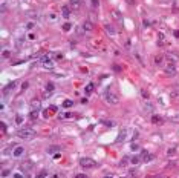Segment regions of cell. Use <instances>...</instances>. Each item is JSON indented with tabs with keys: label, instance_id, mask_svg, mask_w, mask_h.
Instances as JSON below:
<instances>
[{
	"label": "cell",
	"instance_id": "cell-1",
	"mask_svg": "<svg viewBox=\"0 0 179 178\" xmlns=\"http://www.w3.org/2000/svg\"><path fill=\"white\" fill-rule=\"evenodd\" d=\"M17 137H19V138H23V140H32V138L35 137V131L31 129V128L19 129V131H17Z\"/></svg>",
	"mask_w": 179,
	"mask_h": 178
},
{
	"label": "cell",
	"instance_id": "cell-2",
	"mask_svg": "<svg viewBox=\"0 0 179 178\" xmlns=\"http://www.w3.org/2000/svg\"><path fill=\"white\" fill-rule=\"evenodd\" d=\"M104 97H106V101H107V103H110V104H118V101H119L118 95H116L115 92H112L110 89L106 92V95H104Z\"/></svg>",
	"mask_w": 179,
	"mask_h": 178
},
{
	"label": "cell",
	"instance_id": "cell-3",
	"mask_svg": "<svg viewBox=\"0 0 179 178\" xmlns=\"http://www.w3.org/2000/svg\"><path fill=\"white\" fill-rule=\"evenodd\" d=\"M164 72H165L167 75H170V77H173V75H176V72H178V69H176V65L173 63V61H170V63H165V68H164Z\"/></svg>",
	"mask_w": 179,
	"mask_h": 178
},
{
	"label": "cell",
	"instance_id": "cell-4",
	"mask_svg": "<svg viewBox=\"0 0 179 178\" xmlns=\"http://www.w3.org/2000/svg\"><path fill=\"white\" fill-rule=\"evenodd\" d=\"M80 164H81L84 169H92V167H95L96 166V163L93 161V160L92 158H81V160H80Z\"/></svg>",
	"mask_w": 179,
	"mask_h": 178
},
{
	"label": "cell",
	"instance_id": "cell-5",
	"mask_svg": "<svg viewBox=\"0 0 179 178\" xmlns=\"http://www.w3.org/2000/svg\"><path fill=\"white\" fill-rule=\"evenodd\" d=\"M23 155H25V147H22V146H15L14 150H12V157H14V158H22Z\"/></svg>",
	"mask_w": 179,
	"mask_h": 178
},
{
	"label": "cell",
	"instance_id": "cell-6",
	"mask_svg": "<svg viewBox=\"0 0 179 178\" xmlns=\"http://www.w3.org/2000/svg\"><path fill=\"white\" fill-rule=\"evenodd\" d=\"M54 66H55V65H54V61H52L51 58H48V57H44V58H43V68H46V69H52Z\"/></svg>",
	"mask_w": 179,
	"mask_h": 178
},
{
	"label": "cell",
	"instance_id": "cell-7",
	"mask_svg": "<svg viewBox=\"0 0 179 178\" xmlns=\"http://www.w3.org/2000/svg\"><path fill=\"white\" fill-rule=\"evenodd\" d=\"M92 29H93V23H92V22H89V20H86V22L83 23V31L90 32Z\"/></svg>",
	"mask_w": 179,
	"mask_h": 178
},
{
	"label": "cell",
	"instance_id": "cell-8",
	"mask_svg": "<svg viewBox=\"0 0 179 178\" xmlns=\"http://www.w3.org/2000/svg\"><path fill=\"white\" fill-rule=\"evenodd\" d=\"M81 3H83V0H70V8L72 9H78L81 6Z\"/></svg>",
	"mask_w": 179,
	"mask_h": 178
},
{
	"label": "cell",
	"instance_id": "cell-9",
	"mask_svg": "<svg viewBox=\"0 0 179 178\" xmlns=\"http://www.w3.org/2000/svg\"><path fill=\"white\" fill-rule=\"evenodd\" d=\"M151 158H153V157H151L149 152H142V154H141V161H146V163H147V161H150Z\"/></svg>",
	"mask_w": 179,
	"mask_h": 178
},
{
	"label": "cell",
	"instance_id": "cell-10",
	"mask_svg": "<svg viewBox=\"0 0 179 178\" xmlns=\"http://www.w3.org/2000/svg\"><path fill=\"white\" fill-rule=\"evenodd\" d=\"M126 135H127V129H122V131L119 132L118 138H116V141H124V140H126Z\"/></svg>",
	"mask_w": 179,
	"mask_h": 178
},
{
	"label": "cell",
	"instance_id": "cell-11",
	"mask_svg": "<svg viewBox=\"0 0 179 178\" xmlns=\"http://www.w3.org/2000/svg\"><path fill=\"white\" fill-rule=\"evenodd\" d=\"M54 92V85L52 83H48L46 85V92H44V95H51Z\"/></svg>",
	"mask_w": 179,
	"mask_h": 178
},
{
	"label": "cell",
	"instance_id": "cell-12",
	"mask_svg": "<svg viewBox=\"0 0 179 178\" xmlns=\"http://www.w3.org/2000/svg\"><path fill=\"white\" fill-rule=\"evenodd\" d=\"M61 12H63V17H64V19H69V17H70V11H69V8H67V6H63Z\"/></svg>",
	"mask_w": 179,
	"mask_h": 178
},
{
	"label": "cell",
	"instance_id": "cell-13",
	"mask_svg": "<svg viewBox=\"0 0 179 178\" xmlns=\"http://www.w3.org/2000/svg\"><path fill=\"white\" fill-rule=\"evenodd\" d=\"M58 150H60V147L58 146H51V147H48V154H57L58 152Z\"/></svg>",
	"mask_w": 179,
	"mask_h": 178
},
{
	"label": "cell",
	"instance_id": "cell-14",
	"mask_svg": "<svg viewBox=\"0 0 179 178\" xmlns=\"http://www.w3.org/2000/svg\"><path fill=\"white\" fill-rule=\"evenodd\" d=\"M104 28H106V32H107V34H110V35L115 34V29H113V26H112V25H106Z\"/></svg>",
	"mask_w": 179,
	"mask_h": 178
},
{
	"label": "cell",
	"instance_id": "cell-15",
	"mask_svg": "<svg viewBox=\"0 0 179 178\" xmlns=\"http://www.w3.org/2000/svg\"><path fill=\"white\" fill-rule=\"evenodd\" d=\"M31 106H32V109H34V111H38V109H40V101H38V100H32Z\"/></svg>",
	"mask_w": 179,
	"mask_h": 178
},
{
	"label": "cell",
	"instance_id": "cell-16",
	"mask_svg": "<svg viewBox=\"0 0 179 178\" xmlns=\"http://www.w3.org/2000/svg\"><path fill=\"white\" fill-rule=\"evenodd\" d=\"M22 167L26 169V171H29V169H32V161H25V163H22Z\"/></svg>",
	"mask_w": 179,
	"mask_h": 178
},
{
	"label": "cell",
	"instance_id": "cell-17",
	"mask_svg": "<svg viewBox=\"0 0 179 178\" xmlns=\"http://www.w3.org/2000/svg\"><path fill=\"white\" fill-rule=\"evenodd\" d=\"M164 58H165L164 55H159V57H156V58H155V63H156V65H159V66H162V63H164Z\"/></svg>",
	"mask_w": 179,
	"mask_h": 178
},
{
	"label": "cell",
	"instance_id": "cell-18",
	"mask_svg": "<svg viewBox=\"0 0 179 178\" xmlns=\"http://www.w3.org/2000/svg\"><path fill=\"white\" fill-rule=\"evenodd\" d=\"M151 121H153L155 124H162V118H161V117H156V115H153V118H151Z\"/></svg>",
	"mask_w": 179,
	"mask_h": 178
},
{
	"label": "cell",
	"instance_id": "cell-19",
	"mask_svg": "<svg viewBox=\"0 0 179 178\" xmlns=\"http://www.w3.org/2000/svg\"><path fill=\"white\" fill-rule=\"evenodd\" d=\"M92 92H93V85L89 83V85L86 86V94H92Z\"/></svg>",
	"mask_w": 179,
	"mask_h": 178
},
{
	"label": "cell",
	"instance_id": "cell-20",
	"mask_svg": "<svg viewBox=\"0 0 179 178\" xmlns=\"http://www.w3.org/2000/svg\"><path fill=\"white\" fill-rule=\"evenodd\" d=\"M130 161H132V164H138V163L141 161V157H132Z\"/></svg>",
	"mask_w": 179,
	"mask_h": 178
},
{
	"label": "cell",
	"instance_id": "cell-21",
	"mask_svg": "<svg viewBox=\"0 0 179 178\" xmlns=\"http://www.w3.org/2000/svg\"><path fill=\"white\" fill-rule=\"evenodd\" d=\"M37 115H38V111H31V115H29V117H31V120H34V118H37Z\"/></svg>",
	"mask_w": 179,
	"mask_h": 178
},
{
	"label": "cell",
	"instance_id": "cell-22",
	"mask_svg": "<svg viewBox=\"0 0 179 178\" xmlns=\"http://www.w3.org/2000/svg\"><path fill=\"white\" fill-rule=\"evenodd\" d=\"M72 103H74L72 100H64L63 104H64V108H70V106H72Z\"/></svg>",
	"mask_w": 179,
	"mask_h": 178
},
{
	"label": "cell",
	"instance_id": "cell-23",
	"mask_svg": "<svg viewBox=\"0 0 179 178\" xmlns=\"http://www.w3.org/2000/svg\"><path fill=\"white\" fill-rule=\"evenodd\" d=\"M158 39H159V42H158L159 44H164V35H162V34H159V35H158Z\"/></svg>",
	"mask_w": 179,
	"mask_h": 178
},
{
	"label": "cell",
	"instance_id": "cell-24",
	"mask_svg": "<svg viewBox=\"0 0 179 178\" xmlns=\"http://www.w3.org/2000/svg\"><path fill=\"white\" fill-rule=\"evenodd\" d=\"M90 2H92L93 8H98V5H100V0H90Z\"/></svg>",
	"mask_w": 179,
	"mask_h": 178
},
{
	"label": "cell",
	"instance_id": "cell-25",
	"mask_svg": "<svg viewBox=\"0 0 179 178\" xmlns=\"http://www.w3.org/2000/svg\"><path fill=\"white\" fill-rule=\"evenodd\" d=\"M70 117H72V114H69V112H64L61 115V118H70Z\"/></svg>",
	"mask_w": 179,
	"mask_h": 178
},
{
	"label": "cell",
	"instance_id": "cell-26",
	"mask_svg": "<svg viewBox=\"0 0 179 178\" xmlns=\"http://www.w3.org/2000/svg\"><path fill=\"white\" fill-rule=\"evenodd\" d=\"M172 121H173V123H179V114L175 115V117H172Z\"/></svg>",
	"mask_w": 179,
	"mask_h": 178
},
{
	"label": "cell",
	"instance_id": "cell-27",
	"mask_svg": "<svg viewBox=\"0 0 179 178\" xmlns=\"http://www.w3.org/2000/svg\"><path fill=\"white\" fill-rule=\"evenodd\" d=\"M127 160H129L127 157H124V158L121 160V163H119V166H126V161H127Z\"/></svg>",
	"mask_w": 179,
	"mask_h": 178
},
{
	"label": "cell",
	"instance_id": "cell-28",
	"mask_svg": "<svg viewBox=\"0 0 179 178\" xmlns=\"http://www.w3.org/2000/svg\"><path fill=\"white\" fill-rule=\"evenodd\" d=\"M175 150H176L175 147H172V149H168V152H167V155H168V157H170V155H173V154H175Z\"/></svg>",
	"mask_w": 179,
	"mask_h": 178
},
{
	"label": "cell",
	"instance_id": "cell-29",
	"mask_svg": "<svg viewBox=\"0 0 179 178\" xmlns=\"http://www.w3.org/2000/svg\"><path fill=\"white\" fill-rule=\"evenodd\" d=\"M104 124H107V126H113V121H107V120H103Z\"/></svg>",
	"mask_w": 179,
	"mask_h": 178
},
{
	"label": "cell",
	"instance_id": "cell-30",
	"mask_svg": "<svg viewBox=\"0 0 179 178\" xmlns=\"http://www.w3.org/2000/svg\"><path fill=\"white\" fill-rule=\"evenodd\" d=\"M63 29H64V31H69V29H70V25H69V23H66V25L63 26Z\"/></svg>",
	"mask_w": 179,
	"mask_h": 178
},
{
	"label": "cell",
	"instance_id": "cell-31",
	"mask_svg": "<svg viewBox=\"0 0 179 178\" xmlns=\"http://www.w3.org/2000/svg\"><path fill=\"white\" fill-rule=\"evenodd\" d=\"M14 177H15V178H23V175H22L20 172H17V174H14Z\"/></svg>",
	"mask_w": 179,
	"mask_h": 178
},
{
	"label": "cell",
	"instance_id": "cell-32",
	"mask_svg": "<svg viewBox=\"0 0 179 178\" xmlns=\"http://www.w3.org/2000/svg\"><path fill=\"white\" fill-rule=\"evenodd\" d=\"M8 174H9V171H3V172H2V177H8Z\"/></svg>",
	"mask_w": 179,
	"mask_h": 178
},
{
	"label": "cell",
	"instance_id": "cell-33",
	"mask_svg": "<svg viewBox=\"0 0 179 178\" xmlns=\"http://www.w3.org/2000/svg\"><path fill=\"white\" fill-rule=\"evenodd\" d=\"M6 131V124L5 123H2V132H5Z\"/></svg>",
	"mask_w": 179,
	"mask_h": 178
},
{
	"label": "cell",
	"instance_id": "cell-34",
	"mask_svg": "<svg viewBox=\"0 0 179 178\" xmlns=\"http://www.w3.org/2000/svg\"><path fill=\"white\" fill-rule=\"evenodd\" d=\"M75 178H87V177H86V175H81V174H78Z\"/></svg>",
	"mask_w": 179,
	"mask_h": 178
}]
</instances>
